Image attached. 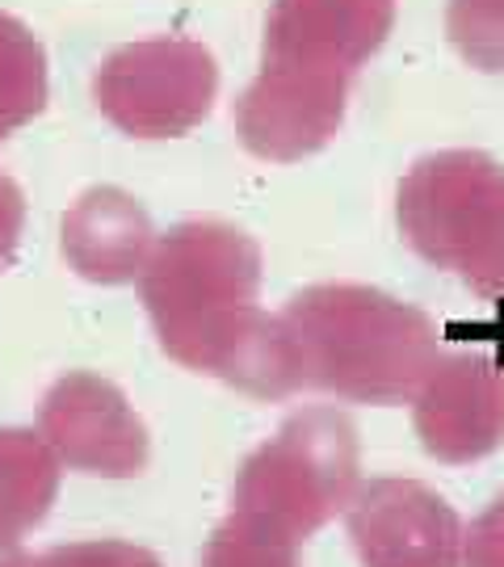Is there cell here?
Returning a JSON list of instances; mask_svg holds the SVG:
<instances>
[{"label":"cell","mask_w":504,"mask_h":567,"mask_svg":"<svg viewBox=\"0 0 504 567\" xmlns=\"http://www.w3.org/2000/svg\"><path fill=\"white\" fill-rule=\"evenodd\" d=\"M290 353L299 383L358 404H408L438 358V328L421 307L374 286H316L295 299Z\"/></svg>","instance_id":"cell-1"},{"label":"cell","mask_w":504,"mask_h":567,"mask_svg":"<svg viewBox=\"0 0 504 567\" xmlns=\"http://www.w3.org/2000/svg\"><path fill=\"white\" fill-rule=\"evenodd\" d=\"M403 240L463 278L480 299H504V168L484 152H433L395 194Z\"/></svg>","instance_id":"cell-2"},{"label":"cell","mask_w":504,"mask_h":567,"mask_svg":"<svg viewBox=\"0 0 504 567\" xmlns=\"http://www.w3.org/2000/svg\"><path fill=\"white\" fill-rule=\"evenodd\" d=\"M358 492V442L337 412H307L248 471L244 501L257 526L286 543L307 538Z\"/></svg>","instance_id":"cell-3"},{"label":"cell","mask_w":504,"mask_h":567,"mask_svg":"<svg viewBox=\"0 0 504 567\" xmlns=\"http://www.w3.org/2000/svg\"><path fill=\"white\" fill-rule=\"evenodd\" d=\"M344 508L362 567H463V517L421 480H370Z\"/></svg>","instance_id":"cell-4"},{"label":"cell","mask_w":504,"mask_h":567,"mask_svg":"<svg viewBox=\"0 0 504 567\" xmlns=\"http://www.w3.org/2000/svg\"><path fill=\"white\" fill-rule=\"evenodd\" d=\"M412 404L421 446L438 463H475L504 446V365L484 353H438Z\"/></svg>","instance_id":"cell-5"},{"label":"cell","mask_w":504,"mask_h":567,"mask_svg":"<svg viewBox=\"0 0 504 567\" xmlns=\"http://www.w3.org/2000/svg\"><path fill=\"white\" fill-rule=\"evenodd\" d=\"M450 39L484 72H504V0H450Z\"/></svg>","instance_id":"cell-6"},{"label":"cell","mask_w":504,"mask_h":567,"mask_svg":"<svg viewBox=\"0 0 504 567\" xmlns=\"http://www.w3.org/2000/svg\"><path fill=\"white\" fill-rule=\"evenodd\" d=\"M215 567H295L290 543L261 526H240L223 534L215 547Z\"/></svg>","instance_id":"cell-7"},{"label":"cell","mask_w":504,"mask_h":567,"mask_svg":"<svg viewBox=\"0 0 504 567\" xmlns=\"http://www.w3.org/2000/svg\"><path fill=\"white\" fill-rule=\"evenodd\" d=\"M463 567H504V496L463 529Z\"/></svg>","instance_id":"cell-8"},{"label":"cell","mask_w":504,"mask_h":567,"mask_svg":"<svg viewBox=\"0 0 504 567\" xmlns=\"http://www.w3.org/2000/svg\"><path fill=\"white\" fill-rule=\"evenodd\" d=\"M63 567H152L147 555L126 547H89V550H72Z\"/></svg>","instance_id":"cell-9"}]
</instances>
